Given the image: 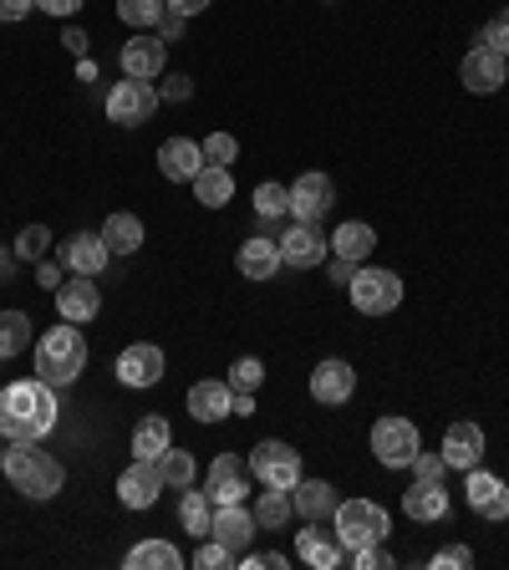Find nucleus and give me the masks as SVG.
Returning a JSON list of instances; mask_svg holds the SVG:
<instances>
[{"mask_svg":"<svg viewBox=\"0 0 509 570\" xmlns=\"http://www.w3.org/2000/svg\"><path fill=\"white\" fill-rule=\"evenodd\" d=\"M57 428V392L51 382L26 377L0 387V439L6 443H36Z\"/></svg>","mask_w":509,"mask_h":570,"instance_id":"nucleus-1","label":"nucleus"},{"mask_svg":"<svg viewBox=\"0 0 509 570\" xmlns=\"http://www.w3.org/2000/svg\"><path fill=\"white\" fill-rule=\"evenodd\" d=\"M0 469H6L11 489H21L26 499H57L61 484H67V469H61L51 453L31 449V443H11L6 459H0Z\"/></svg>","mask_w":509,"mask_h":570,"instance_id":"nucleus-2","label":"nucleus"},{"mask_svg":"<svg viewBox=\"0 0 509 570\" xmlns=\"http://www.w3.org/2000/svg\"><path fill=\"white\" fill-rule=\"evenodd\" d=\"M87 367V342L77 326H51L41 342H36V377L51 382V387H67V382H77Z\"/></svg>","mask_w":509,"mask_h":570,"instance_id":"nucleus-3","label":"nucleus"},{"mask_svg":"<svg viewBox=\"0 0 509 570\" xmlns=\"http://www.w3.org/2000/svg\"><path fill=\"white\" fill-rule=\"evenodd\" d=\"M336 540H342V550H362V546H382L392 530L388 510L382 504H372V499H342L336 504Z\"/></svg>","mask_w":509,"mask_h":570,"instance_id":"nucleus-4","label":"nucleus"},{"mask_svg":"<svg viewBox=\"0 0 509 570\" xmlns=\"http://www.w3.org/2000/svg\"><path fill=\"white\" fill-rule=\"evenodd\" d=\"M346 291H352V306L362 316H388L403 306V281H398V271H382V265H356Z\"/></svg>","mask_w":509,"mask_h":570,"instance_id":"nucleus-5","label":"nucleus"},{"mask_svg":"<svg viewBox=\"0 0 509 570\" xmlns=\"http://www.w3.org/2000/svg\"><path fill=\"white\" fill-rule=\"evenodd\" d=\"M418 449H423V433H418L413 417H378L372 423V453H378V463L408 469L418 459Z\"/></svg>","mask_w":509,"mask_h":570,"instance_id":"nucleus-6","label":"nucleus"},{"mask_svg":"<svg viewBox=\"0 0 509 570\" xmlns=\"http://www.w3.org/2000/svg\"><path fill=\"white\" fill-rule=\"evenodd\" d=\"M154 107H158V87L128 77V82H118L112 92H107V122H118V128H138V122L154 118Z\"/></svg>","mask_w":509,"mask_h":570,"instance_id":"nucleus-7","label":"nucleus"},{"mask_svg":"<svg viewBox=\"0 0 509 570\" xmlns=\"http://www.w3.org/2000/svg\"><path fill=\"white\" fill-rule=\"evenodd\" d=\"M249 469H255V479L271 484V489H296L301 484V453L281 439H265L261 449L249 453Z\"/></svg>","mask_w":509,"mask_h":570,"instance_id":"nucleus-8","label":"nucleus"},{"mask_svg":"<svg viewBox=\"0 0 509 570\" xmlns=\"http://www.w3.org/2000/svg\"><path fill=\"white\" fill-rule=\"evenodd\" d=\"M336 209V184L326 174H301L291 184V219L296 225H321Z\"/></svg>","mask_w":509,"mask_h":570,"instance_id":"nucleus-9","label":"nucleus"},{"mask_svg":"<svg viewBox=\"0 0 509 570\" xmlns=\"http://www.w3.org/2000/svg\"><path fill=\"white\" fill-rule=\"evenodd\" d=\"M275 245H281V265H291V271H316V265H326V255H332L321 225H296V219H291V229H285Z\"/></svg>","mask_w":509,"mask_h":570,"instance_id":"nucleus-10","label":"nucleus"},{"mask_svg":"<svg viewBox=\"0 0 509 570\" xmlns=\"http://www.w3.org/2000/svg\"><path fill=\"white\" fill-rule=\"evenodd\" d=\"M463 499L469 510L489 524H505L509 520V484L499 474H484V469H469V484H463Z\"/></svg>","mask_w":509,"mask_h":570,"instance_id":"nucleus-11","label":"nucleus"},{"mask_svg":"<svg viewBox=\"0 0 509 570\" xmlns=\"http://www.w3.org/2000/svg\"><path fill=\"white\" fill-rule=\"evenodd\" d=\"M459 77H463V87H469V92H499V87L509 82V57L479 41V47L463 57Z\"/></svg>","mask_w":509,"mask_h":570,"instance_id":"nucleus-12","label":"nucleus"},{"mask_svg":"<svg viewBox=\"0 0 509 570\" xmlns=\"http://www.w3.org/2000/svg\"><path fill=\"white\" fill-rule=\"evenodd\" d=\"M168 67V41L154 31H138L123 41V71L128 77H138V82H154L158 71Z\"/></svg>","mask_w":509,"mask_h":570,"instance_id":"nucleus-13","label":"nucleus"},{"mask_svg":"<svg viewBox=\"0 0 509 570\" xmlns=\"http://www.w3.org/2000/svg\"><path fill=\"white\" fill-rule=\"evenodd\" d=\"M164 474H158L154 459H133V469H123L118 479V499L128 504V510H154L158 494H164Z\"/></svg>","mask_w":509,"mask_h":570,"instance_id":"nucleus-14","label":"nucleus"},{"mask_svg":"<svg viewBox=\"0 0 509 570\" xmlns=\"http://www.w3.org/2000/svg\"><path fill=\"white\" fill-rule=\"evenodd\" d=\"M209 504L219 510V504H245L249 499V479H245V459H235V453H219V459L209 463Z\"/></svg>","mask_w":509,"mask_h":570,"instance_id":"nucleus-15","label":"nucleus"},{"mask_svg":"<svg viewBox=\"0 0 509 570\" xmlns=\"http://www.w3.org/2000/svg\"><path fill=\"white\" fill-rule=\"evenodd\" d=\"M57 261L67 265L71 275H102V271H107V261H112V249L102 245V235H87V229H77V235L61 239Z\"/></svg>","mask_w":509,"mask_h":570,"instance_id":"nucleus-16","label":"nucleus"},{"mask_svg":"<svg viewBox=\"0 0 509 570\" xmlns=\"http://www.w3.org/2000/svg\"><path fill=\"white\" fill-rule=\"evenodd\" d=\"M164 352H158L154 342H133L128 352H118V382L123 387H154V382H164Z\"/></svg>","mask_w":509,"mask_h":570,"instance_id":"nucleus-17","label":"nucleus"},{"mask_svg":"<svg viewBox=\"0 0 509 570\" xmlns=\"http://www.w3.org/2000/svg\"><path fill=\"white\" fill-rule=\"evenodd\" d=\"M352 392H356V372L342 356H326V362L311 372V397H316L321 407H342Z\"/></svg>","mask_w":509,"mask_h":570,"instance_id":"nucleus-18","label":"nucleus"},{"mask_svg":"<svg viewBox=\"0 0 509 570\" xmlns=\"http://www.w3.org/2000/svg\"><path fill=\"white\" fill-rule=\"evenodd\" d=\"M57 311H61V321H71V326L92 321L97 311H102V291H97V275H71V281H61Z\"/></svg>","mask_w":509,"mask_h":570,"instance_id":"nucleus-19","label":"nucleus"},{"mask_svg":"<svg viewBox=\"0 0 509 570\" xmlns=\"http://www.w3.org/2000/svg\"><path fill=\"white\" fill-rule=\"evenodd\" d=\"M443 459H449V469H459V474H469V469H479V459H484V428L479 423H453L449 433H443Z\"/></svg>","mask_w":509,"mask_h":570,"instance_id":"nucleus-20","label":"nucleus"},{"mask_svg":"<svg viewBox=\"0 0 509 570\" xmlns=\"http://www.w3.org/2000/svg\"><path fill=\"white\" fill-rule=\"evenodd\" d=\"M255 510H245V504H219L214 510V524H209V540H219V546L229 550H249V540H255Z\"/></svg>","mask_w":509,"mask_h":570,"instance_id":"nucleus-21","label":"nucleus"},{"mask_svg":"<svg viewBox=\"0 0 509 570\" xmlns=\"http://www.w3.org/2000/svg\"><path fill=\"white\" fill-rule=\"evenodd\" d=\"M235 265H239V275H245V281L265 285V281H275V271H281V245H275L271 235H249L245 245H239Z\"/></svg>","mask_w":509,"mask_h":570,"instance_id":"nucleus-22","label":"nucleus"},{"mask_svg":"<svg viewBox=\"0 0 509 570\" xmlns=\"http://www.w3.org/2000/svg\"><path fill=\"white\" fill-rule=\"evenodd\" d=\"M204 168V148L194 138H168L158 148V174L174 178V184H194V174Z\"/></svg>","mask_w":509,"mask_h":570,"instance_id":"nucleus-23","label":"nucleus"},{"mask_svg":"<svg viewBox=\"0 0 509 570\" xmlns=\"http://www.w3.org/2000/svg\"><path fill=\"white\" fill-rule=\"evenodd\" d=\"M229 403H235V387L219 377H204L189 387V413L199 417V423H219V417H229Z\"/></svg>","mask_w":509,"mask_h":570,"instance_id":"nucleus-24","label":"nucleus"},{"mask_svg":"<svg viewBox=\"0 0 509 570\" xmlns=\"http://www.w3.org/2000/svg\"><path fill=\"white\" fill-rule=\"evenodd\" d=\"M403 514L418 524H433L449 514V489L428 484V479H413V489H403Z\"/></svg>","mask_w":509,"mask_h":570,"instance_id":"nucleus-25","label":"nucleus"},{"mask_svg":"<svg viewBox=\"0 0 509 570\" xmlns=\"http://www.w3.org/2000/svg\"><path fill=\"white\" fill-rule=\"evenodd\" d=\"M291 504H296V514H301V520H332V514H336V489L332 484H326V479H301V484L296 489H291Z\"/></svg>","mask_w":509,"mask_h":570,"instance_id":"nucleus-26","label":"nucleus"},{"mask_svg":"<svg viewBox=\"0 0 509 570\" xmlns=\"http://www.w3.org/2000/svg\"><path fill=\"white\" fill-rule=\"evenodd\" d=\"M296 556L316 570H336L342 566V540H336V530H316V520H311V530L296 534Z\"/></svg>","mask_w":509,"mask_h":570,"instance_id":"nucleus-27","label":"nucleus"},{"mask_svg":"<svg viewBox=\"0 0 509 570\" xmlns=\"http://www.w3.org/2000/svg\"><path fill=\"white\" fill-rule=\"evenodd\" d=\"M326 245L342 255V261H352V265H362L378 249V229L368 225V219H346V225H336V235L326 239Z\"/></svg>","mask_w":509,"mask_h":570,"instance_id":"nucleus-28","label":"nucleus"},{"mask_svg":"<svg viewBox=\"0 0 509 570\" xmlns=\"http://www.w3.org/2000/svg\"><path fill=\"white\" fill-rule=\"evenodd\" d=\"M194 199H199L204 209H225V204L235 199V174L219 164H204L199 174H194Z\"/></svg>","mask_w":509,"mask_h":570,"instance_id":"nucleus-29","label":"nucleus"},{"mask_svg":"<svg viewBox=\"0 0 509 570\" xmlns=\"http://www.w3.org/2000/svg\"><path fill=\"white\" fill-rule=\"evenodd\" d=\"M102 235V245L112 249V255H133V249L143 245V219L138 214H107V225L97 229Z\"/></svg>","mask_w":509,"mask_h":570,"instance_id":"nucleus-30","label":"nucleus"},{"mask_svg":"<svg viewBox=\"0 0 509 570\" xmlns=\"http://www.w3.org/2000/svg\"><path fill=\"white\" fill-rule=\"evenodd\" d=\"M174 443V433H168V417H158V413H148V417H138V428H133V459H154L158 463V453Z\"/></svg>","mask_w":509,"mask_h":570,"instance_id":"nucleus-31","label":"nucleus"},{"mask_svg":"<svg viewBox=\"0 0 509 570\" xmlns=\"http://www.w3.org/2000/svg\"><path fill=\"white\" fill-rule=\"evenodd\" d=\"M128 570H178L184 560H178L174 540H143V546L128 550V560H123Z\"/></svg>","mask_w":509,"mask_h":570,"instance_id":"nucleus-32","label":"nucleus"},{"mask_svg":"<svg viewBox=\"0 0 509 570\" xmlns=\"http://www.w3.org/2000/svg\"><path fill=\"white\" fill-rule=\"evenodd\" d=\"M291 514H296L291 489H271V484H265V494L255 499V524H261V530H285V524H291Z\"/></svg>","mask_w":509,"mask_h":570,"instance_id":"nucleus-33","label":"nucleus"},{"mask_svg":"<svg viewBox=\"0 0 509 570\" xmlns=\"http://www.w3.org/2000/svg\"><path fill=\"white\" fill-rule=\"evenodd\" d=\"M178 524L189 534H199V540H209V524H214V504L204 489H189V494L178 499Z\"/></svg>","mask_w":509,"mask_h":570,"instance_id":"nucleus-34","label":"nucleus"},{"mask_svg":"<svg viewBox=\"0 0 509 570\" xmlns=\"http://www.w3.org/2000/svg\"><path fill=\"white\" fill-rule=\"evenodd\" d=\"M31 346V316L26 311H0V362Z\"/></svg>","mask_w":509,"mask_h":570,"instance_id":"nucleus-35","label":"nucleus"},{"mask_svg":"<svg viewBox=\"0 0 509 570\" xmlns=\"http://www.w3.org/2000/svg\"><path fill=\"white\" fill-rule=\"evenodd\" d=\"M158 474H164V484L189 489V484H194V453H189V449H174V443H168V449L158 453Z\"/></svg>","mask_w":509,"mask_h":570,"instance_id":"nucleus-36","label":"nucleus"},{"mask_svg":"<svg viewBox=\"0 0 509 570\" xmlns=\"http://www.w3.org/2000/svg\"><path fill=\"white\" fill-rule=\"evenodd\" d=\"M118 16L133 26V31H154V26L168 16V6L164 0H118Z\"/></svg>","mask_w":509,"mask_h":570,"instance_id":"nucleus-37","label":"nucleus"},{"mask_svg":"<svg viewBox=\"0 0 509 570\" xmlns=\"http://www.w3.org/2000/svg\"><path fill=\"white\" fill-rule=\"evenodd\" d=\"M255 214H261L265 225L285 219V214H291V189H285V184H261V189H255Z\"/></svg>","mask_w":509,"mask_h":570,"instance_id":"nucleus-38","label":"nucleus"},{"mask_svg":"<svg viewBox=\"0 0 509 570\" xmlns=\"http://www.w3.org/2000/svg\"><path fill=\"white\" fill-rule=\"evenodd\" d=\"M229 387H235V392H261V382H265V362H261V356H239V362H235V367H229Z\"/></svg>","mask_w":509,"mask_h":570,"instance_id":"nucleus-39","label":"nucleus"},{"mask_svg":"<svg viewBox=\"0 0 509 570\" xmlns=\"http://www.w3.org/2000/svg\"><path fill=\"white\" fill-rule=\"evenodd\" d=\"M47 245H51V229L47 225H26L21 239H16V261H47Z\"/></svg>","mask_w":509,"mask_h":570,"instance_id":"nucleus-40","label":"nucleus"},{"mask_svg":"<svg viewBox=\"0 0 509 570\" xmlns=\"http://www.w3.org/2000/svg\"><path fill=\"white\" fill-rule=\"evenodd\" d=\"M199 148H204V164H219V168H229L239 158V142L229 138V132H209Z\"/></svg>","mask_w":509,"mask_h":570,"instance_id":"nucleus-41","label":"nucleus"},{"mask_svg":"<svg viewBox=\"0 0 509 570\" xmlns=\"http://www.w3.org/2000/svg\"><path fill=\"white\" fill-rule=\"evenodd\" d=\"M408 469H413L418 479H428V484H443V474H449V459H443V453H423V449H418V459L408 463Z\"/></svg>","mask_w":509,"mask_h":570,"instance_id":"nucleus-42","label":"nucleus"},{"mask_svg":"<svg viewBox=\"0 0 509 570\" xmlns=\"http://www.w3.org/2000/svg\"><path fill=\"white\" fill-rule=\"evenodd\" d=\"M229 556H235L229 546H219V540H204L199 556H194V566H199V570H229Z\"/></svg>","mask_w":509,"mask_h":570,"instance_id":"nucleus-43","label":"nucleus"},{"mask_svg":"<svg viewBox=\"0 0 509 570\" xmlns=\"http://www.w3.org/2000/svg\"><path fill=\"white\" fill-rule=\"evenodd\" d=\"M352 566L356 570H398V560H392L382 546H362V550H352Z\"/></svg>","mask_w":509,"mask_h":570,"instance_id":"nucleus-44","label":"nucleus"},{"mask_svg":"<svg viewBox=\"0 0 509 570\" xmlns=\"http://www.w3.org/2000/svg\"><path fill=\"white\" fill-rule=\"evenodd\" d=\"M479 41H484V47H495V51H505V57H509V6L495 16V21L484 26V31H479Z\"/></svg>","mask_w":509,"mask_h":570,"instance_id":"nucleus-45","label":"nucleus"},{"mask_svg":"<svg viewBox=\"0 0 509 570\" xmlns=\"http://www.w3.org/2000/svg\"><path fill=\"white\" fill-rule=\"evenodd\" d=\"M428 566H433V570H453V566L469 570V566H474V550H469V546H443L439 556L428 560Z\"/></svg>","mask_w":509,"mask_h":570,"instance_id":"nucleus-46","label":"nucleus"},{"mask_svg":"<svg viewBox=\"0 0 509 570\" xmlns=\"http://www.w3.org/2000/svg\"><path fill=\"white\" fill-rule=\"evenodd\" d=\"M189 97H194V82L184 77V71H174V77L158 87V102H189Z\"/></svg>","mask_w":509,"mask_h":570,"instance_id":"nucleus-47","label":"nucleus"},{"mask_svg":"<svg viewBox=\"0 0 509 570\" xmlns=\"http://www.w3.org/2000/svg\"><path fill=\"white\" fill-rule=\"evenodd\" d=\"M36 11V0H0V26H16Z\"/></svg>","mask_w":509,"mask_h":570,"instance_id":"nucleus-48","label":"nucleus"},{"mask_svg":"<svg viewBox=\"0 0 509 570\" xmlns=\"http://www.w3.org/2000/svg\"><path fill=\"white\" fill-rule=\"evenodd\" d=\"M61 271H67L61 261H36V281H41V291H61Z\"/></svg>","mask_w":509,"mask_h":570,"instance_id":"nucleus-49","label":"nucleus"},{"mask_svg":"<svg viewBox=\"0 0 509 570\" xmlns=\"http://www.w3.org/2000/svg\"><path fill=\"white\" fill-rule=\"evenodd\" d=\"M36 11H47V16H77V11H82V0H36Z\"/></svg>","mask_w":509,"mask_h":570,"instance_id":"nucleus-50","label":"nucleus"},{"mask_svg":"<svg viewBox=\"0 0 509 570\" xmlns=\"http://www.w3.org/2000/svg\"><path fill=\"white\" fill-rule=\"evenodd\" d=\"M164 6H168V11H174V16H184V21H189V16H199V11H209L214 0H164Z\"/></svg>","mask_w":509,"mask_h":570,"instance_id":"nucleus-51","label":"nucleus"},{"mask_svg":"<svg viewBox=\"0 0 509 570\" xmlns=\"http://www.w3.org/2000/svg\"><path fill=\"white\" fill-rule=\"evenodd\" d=\"M158 36H164V41H178V36H184V16L168 11L164 21H158Z\"/></svg>","mask_w":509,"mask_h":570,"instance_id":"nucleus-52","label":"nucleus"},{"mask_svg":"<svg viewBox=\"0 0 509 570\" xmlns=\"http://www.w3.org/2000/svg\"><path fill=\"white\" fill-rule=\"evenodd\" d=\"M229 413H235V417H255V392H235Z\"/></svg>","mask_w":509,"mask_h":570,"instance_id":"nucleus-53","label":"nucleus"},{"mask_svg":"<svg viewBox=\"0 0 509 570\" xmlns=\"http://www.w3.org/2000/svg\"><path fill=\"white\" fill-rule=\"evenodd\" d=\"M352 275H356V265L336 255V261H332V285H352Z\"/></svg>","mask_w":509,"mask_h":570,"instance_id":"nucleus-54","label":"nucleus"},{"mask_svg":"<svg viewBox=\"0 0 509 570\" xmlns=\"http://www.w3.org/2000/svg\"><path fill=\"white\" fill-rule=\"evenodd\" d=\"M61 41H67V51H77V57H82V51H87V36H82V31H67V36H61Z\"/></svg>","mask_w":509,"mask_h":570,"instance_id":"nucleus-55","label":"nucleus"},{"mask_svg":"<svg viewBox=\"0 0 509 570\" xmlns=\"http://www.w3.org/2000/svg\"><path fill=\"white\" fill-rule=\"evenodd\" d=\"M16 271V255H6V249H0V275H11Z\"/></svg>","mask_w":509,"mask_h":570,"instance_id":"nucleus-56","label":"nucleus"},{"mask_svg":"<svg viewBox=\"0 0 509 570\" xmlns=\"http://www.w3.org/2000/svg\"><path fill=\"white\" fill-rule=\"evenodd\" d=\"M6 449H11V443H6V439H0V459H6Z\"/></svg>","mask_w":509,"mask_h":570,"instance_id":"nucleus-57","label":"nucleus"}]
</instances>
